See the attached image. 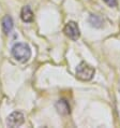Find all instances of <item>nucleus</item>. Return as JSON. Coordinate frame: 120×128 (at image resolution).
<instances>
[{
  "label": "nucleus",
  "instance_id": "1",
  "mask_svg": "<svg viewBox=\"0 0 120 128\" xmlns=\"http://www.w3.org/2000/svg\"><path fill=\"white\" fill-rule=\"evenodd\" d=\"M12 55L17 62H26L31 57V50L26 43H16L12 48Z\"/></svg>",
  "mask_w": 120,
  "mask_h": 128
},
{
  "label": "nucleus",
  "instance_id": "2",
  "mask_svg": "<svg viewBox=\"0 0 120 128\" xmlns=\"http://www.w3.org/2000/svg\"><path fill=\"white\" fill-rule=\"evenodd\" d=\"M94 72L96 70L93 67L88 65L87 62H82L76 68V78L80 81H90L93 78Z\"/></svg>",
  "mask_w": 120,
  "mask_h": 128
},
{
  "label": "nucleus",
  "instance_id": "3",
  "mask_svg": "<svg viewBox=\"0 0 120 128\" xmlns=\"http://www.w3.org/2000/svg\"><path fill=\"white\" fill-rule=\"evenodd\" d=\"M63 31H64V34L66 36V37L70 38L73 41H76L80 36L79 28H78V26H77V24L75 22H69L64 26Z\"/></svg>",
  "mask_w": 120,
  "mask_h": 128
},
{
  "label": "nucleus",
  "instance_id": "4",
  "mask_svg": "<svg viewBox=\"0 0 120 128\" xmlns=\"http://www.w3.org/2000/svg\"><path fill=\"white\" fill-rule=\"evenodd\" d=\"M25 122V116L22 112H18V111H15L11 113L9 116H8V120H6V124H8L9 127H18L20 125H23Z\"/></svg>",
  "mask_w": 120,
  "mask_h": 128
},
{
  "label": "nucleus",
  "instance_id": "5",
  "mask_svg": "<svg viewBox=\"0 0 120 128\" xmlns=\"http://www.w3.org/2000/svg\"><path fill=\"white\" fill-rule=\"evenodd\" d=\"M56 110H57V112L61 115L70 114V106L65 100H62V99L56 102Z\"/></svg>",
  "mask_w": 120,
  "mask_h": 128
},
{
  "label": "nucleus",
  "instance_id": "6",
  "mask_svg": "<svg viewBox=\"0 0 120 128\" xmlns=\"http://www.w3.org/2000/svg\"><path fill=\"white\" fill-rule=\"evenodd\" d=\"M20 17L25 23H30L33 20V13L29 6H24L20 12Z\"/></svg>",
  "mask_w": 120,
  "mask_h": 128
},
{
  "label": "nucleus",
  "instance_id": "7",
  "mask_svg": "<svg viewBox=\"0 0 120 128\" xmlns=\"http://www.w3.org/2000/svg\"><path fill=\"white\" fill-rule=\"evenodd\" d=\"M2 29H3V32L4 34H10L11 30L13 29V20L11 16L9 15H5L2 20Z\"/></svg>",
  "mask_w": 120,
  "mask_h": 128
},
{
  "label": "nucleus",
  "instance_id": "8",
  "mask_svg": "<svg viewBox=\"0 0 120 128\" xmlns=\"http://www.w3.org/2000/svg\"><path fill=\"white\" fill-rule=\"evenodd\" d=\"M89 23H90V25L92 27L100 28V27H102L103 20H102L101 17H99L98 15H90V17H89Z\"/></svg>",
  "mask_w": 120,
  "mask_h": 128
},
{
  "label": "nucleus",
  "instance_id": "9",
  "mask_svg": "<svg viewBox=\"0 0 120 128\" xmlns=\"http://www.w3.org/2000/svg\"><path fill=\"white\" fill-rule=\"evenodd\" d=\"M104 2L109 6H117V0H104Z\"/></svg>",
  "mask_w": 120,
  "mask_h": 128
}]
</instances>
